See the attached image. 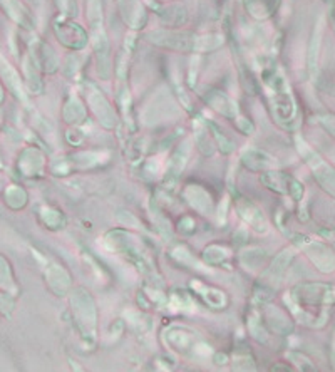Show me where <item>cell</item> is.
<instances>
[{"label":"cell","instance_id":"6da1fadb","mask_svg":"<svg viewBox=\"0 0 335 372\" xmlns=\"http://www.w3.org/2000/svg\"><path fill=\"white\" fill-rule=\"evenodd\" d=\"M146 39L154 46L173 49L183 52H208L214 51L223 44L221 36L199 37L190 32H171V31H154L146 36Z\"/></svg>","mask_w":335,"mask_h":372},{"label":"cell","instance_id":"7a4b0ae2","mask_svg":"<svg viewBox=\"0 0 335 372\" xmlns=\"http://www.w3.org/2000/svg\"><path fill=\"white\" fill-rule=\"evenodd\" d=\"M297 142H299V149H300V153L303 155L305 161H307V164L312 168V171H314V176H315V179H317L319 185L322 186L327 193H330L332 197H335V170L334 168L330 166L329 163H325V161H323L322 158H320L317 153L314 151V149L308 148L303 141L297 140Z\"/></svg>","mask_w":335,"mask_h":372},{"label":"cell","instance_id":"3957f363","mask_svg":"<svg viewBox=\"0 0 335 372\" xmlns=\"http://www.w3.org/2000/svg\"><path fill=\"white\" fill-rule=\"evenodd\" d=\"M293 299L299 303L308 306H330L335 303V285L319 284H300L293 288Z\"/></svg>","mask_w":335,"mask_h":372},{"label":"cell","instance_id":"277c9868","mask_svg":"<svg viewBox=\"0 0 335 372\" xmlns=\"http://www.w3.org/2000/svg\"><path fill=\"white\" fill-rule=\"evenodd\" d=\"M305 253L310 258L315 269L322 273H330L335 270V253L329 247L320 242H305Z\"/></svg>","mask_w":335,"mask_h":372},{"label":"cell","instance_id":"5b68a950","mask_svg":"<svg viewBox=\"0 0 335 372\" xmlns=\"http://www.w3.org/2000/svg\"><path fill=\"white\" fill-rule=\"evenodd\" d=\"M94 52H96L97 59V71L103 79H109L111 76V49H109V40L104 34L103 27L94 29V39H92Z\"/></svg>","mask_w":335,"mask_h":372},{"label":"cell","instance_id":"8992f818","mask_svg":"<svg viewBox=\"0 0 335 372\" xmlns=\"http://www.w3.org/2000/svg\"><path fill=\"white\" fill-rule=\"evenodd\" d=\"M88 101H89V106L92 108L94 114L99 118V121L103 126H106V127L114 126L116 112L111 104H109V101L106 99L104 94H101V91H97V89H91V91H88Z\"/></svg>","mask_w":335,"mask_h":372},{"label":"cell","instance_id":"52a82bcc","mask_svg":"<svg viewBox=\"0 0 335 372\" xmlns=\"http://www.w3.org/2000/svg\"><path fill=\"white\" fill-rule=\"evenodd\" d=\"M55 34H58L59 40L66 47L79 51L88 44V34L82 31L77 24H61L55 25Z\"/></svg>","mask_w":335,"mask_h":372},{"label":"cell","instance_id":"ba28073f","mask_svg":"<svg viewBox=\"0 0 335 372\" xmlns=\"http://www.w3.org/2000/svg\"><path fill=\"white\" fill-rule=\"evenodd\" d=\"M206 103H208L213 109H216L218 112L227 116V118H235L236 112H238L235 101H233L232 97H228L227 94L220 91H210L206 94Z\"/></svg>","mask_w":335,"mask_h":372},{"label":"cell","instance_id":"9c48e42d","mask_svg":"<svg viewBox=\"0 0 335 372\" xmlns=\"http://www.w3.org/2000/svg\"><path fill=\"white\" fill-rule=\"evenodd\" d=\"M238 212L240 215L245 218L247 223H250L255 230L258 232H266V221L265 216L262 215V212L250 201H240L238 205Z\"/></svg>","mask_w":335,"mask_h":372},{"label":"cell","instance_id":"30bf717a","mask_svg":"<svg viewBox=\"0 0 335 372\" xmlns=\"http://www.w3.org/2000/svg\"><path fill=\"white\" fill-rule=\"evenodd\" d=\"M184 195H186L188 201L191 203V206L197 208L198 212H201L203 215L212 213V198H210V195L206 193L205 190H201L199 186L191 185L190 188H186Z\"/></svg>","mask_w":335,"mask_h":372},{"label":"cell","instance_id":"8fae6325","mask_svg":"<svg viewBox=\"0 0 335 372\" xmlns=\"http://www.w3.org/2000/svg\"><path fill=\"white\" fill-rule=\"evenodd\" d=\"M0 74H2V77L5 79V82H7V86H9L10 91L16 94V96L21 97V99H25L24 86H22L21 76H18L17 71L14 69V67L10 66V64L7 62L3 58H0Z\"/></svg>","mask_w":335,"mask_h":372},{"label":"cell","instance_id":"7c38bea8","mask_svg":"<svg viewBox=\"0 0 335 372\" xmlns=\"http://www.w3.org/2000/svg\"><path fill=\"white\" fill-rule=\"evenodd\" d=\"M322 31H323V24L322 22H319L317 27L314 29V34H312L310 44H308V71H310L312 74L317 71L320 46H322Z\"/></svg>","mask_w":335,"mask_h":372},{"label":"cell","instance_id":"4fadbf2b","mask_svg":"<svg viewBox=\"0 0 335 372\" xmlns=\"http://www.w3.org/2000/svg\"><path fill=\"white\" fill-rule=\"evenodd\" d=\"M242 160H243V163L250 168V170H255V171L273 166L272 158L266 155V153L258 151V149H250V151H247Z\"/></svg>","mask_w":335,"mask_h":372},{"label":"cell","instance_id":"5bb4252c","mask_svg":"<svg viewBox=\"0 0 335 372\" xmlns=\"http://www.w3.org/2000/svg\"><path fill=\"white\" fill-rule=\"evenodd\" d=\"M86 118V109L77 97H71L64 108V119L67 123H81Z\"/></svg>","mask_w":335,"mask_h":372},{"label":"cell","instance_id":"9a60e30c","mask_svg":"<svg viewBox=\"0 0 335 372\" xmlns=\"http://www.w3.org/2000/svg\"><path fill=\"white\" fill-rule=\"evenodd\" d=\"M24 71H25V76H27V82H29L31 91L39 94L40 91H42V82H40L39 74H37L36 62H34L32 58L24 59Z\"/></svg>","mask_w":335,"mask_h":372},{"label":"cell","instance_id":"2e32d148","mask_svg":"<svg viewBox=\"0 0 335 372\" xmlns=\"http://www.w3.org/2000/svg\"><path fill=\"white\" fill-rule=\"evenodd\" d=\"M40 47H42V52H40V55H42L40 64L46 67L47 73H54V71L58 69V55H55V52L52 51L47 44H42Z\"/></svg>","mask_w":335,"mask_h":372},{"label":"cell","instance_id":"e0dca14e","mask_svg":"<svg viewBox=\"0 0 335 372\" xmlns=\"http://www.w3.org/2000/svg\"><path fill=\"white\" fill-rule=\"evenodd\" d=\"M233 372H255L251 357H248V354L236 356L235 362H233Z\"/></svg>","mask_w":335,"mask_h":372},{"label":"cell","instance_id":"ac0fdd59","mask_svg":"<svg viewBox=\"0 0 335 372\" xmlns=\"http://www.w3.org/2000/svg\"><path fill=\"white\" fill-rule=\"evenodd\" d=\"M290 359L297 364V367H299L300 372H319L317 369H315L314 364H312V360L307 359V357L302 354H290Z\"/></svg>","mask_w":335,"mask_h":372},{"label":"cell","instance_id":"d6986e66","mask_svg":"<svg viewBox=\"0 0 335 372\" xmlns=\"http://www.w3.org/2000/svg\"><path fill=\"white\" fill-rule=\"evenodd\" d=\"M320 123H322V126L335 138V116H322Z\"/></svg>","mask_w":335,"mask_h":372},{"label":"cell","instance_id":"ffe728a7","mask_svg":"<svg viewBox=\"0 0 335 372\" xmlns=\"http://www.w3.org/2000/svg\"><path fill=\"white\" fill-rule=\"evenodd\" d=\"M320 233H322V235L325 236L327 240H330V242H332L334 245H335V230H323V232H320Z\"/></svg>","mask_w":335,"mask_h":372},{"label":"cell","instance_id":"44dd1931","mask_svg":"<svg viewBox=\"0 0 335 372\" xmlns=\"http://www.w3.org/2000/svg\"><path fill=\"white\" fill-rule=\"evenodd\" d=\"M330 94H334V96H335V86H334L332 89H330Z\"/></svg>","mask_w":335,"mask_h":372},{"label":"cell","instance_id":"7402d4cb","mask_svg":"<svg viewBox=\"0 0 335 372\" xmlns=\"http://www.w3.org/2000/svg\"><path fill=\"white\" fill-rule=\"evenodd\" d=\"M0 101H2V89H0Z\"/></svg>","mask_w":335,"mask_h":372}]
</instances>
